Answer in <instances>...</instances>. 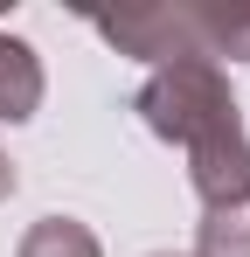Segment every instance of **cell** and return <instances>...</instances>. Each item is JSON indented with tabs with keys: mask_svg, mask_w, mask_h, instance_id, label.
Returning a JSON list of instances; mask_svg holds the SVG:
<instances>
[{
	"mask_svg": "<svg viewBox=\"0 0 250 257\" xmlns=\"http://www.w3.org/2000/svg\"><path fill=\"white\" fill-rule=\"evenodd\" d=\"M90 28L118 56L139 63H243L250 56V0H146L118 14H90Z\"/></svg>",
	"mask_w": 250,
	"mask_h": 257,
	"instance_id": "obj_1",
	"label": "cell"
},
{
	"mask_svg": "<svg viewBox=\"0 0 250 257\" xmlns=\"http://www.w3.org/2000/svg\"><path fill=\"white\" fill-rule=\"evenodd\" d=\"M139 125L181 146L188 160H215L229 146H243V111H236V90H229V70L222 63H160L139 97H132Z\"/></svg>",
	"mask_w": 250,
	"mask_h": 257,
	"instance_id": "obj_2",
	"label": "cell"
},
{
	"mask_svg": "<svg viewBox=\"0 0 250 257\" xmlns=\"http://www.w3.org/2000/svg\"><path fill=\"white\" fill-rule=\"evenodd\" d=\"M42 111V56L21 35H0V125H28Z\"/></svg>",
	"mask_w": 250,
	"mask_h": 257,
	"instance_id": "obj_3",
	"label": "cell"
},
{
	"mask_svg": "<svg viewBox=\"0 0 250 257\" xmlns=\"http://www.w3.org/2000/svg\"><path fill=\"white\" fill-rule=\"evenodd\" d=\"M14 257H104V243L77 215H42V222H28V236H21Z\"/></svg>",
	"mask_w": 250,
	"mask_h": 257,
	"instance_id": "obj_4",
	"label": "cell"
},
{
	"mask_svg": "<svg viewBox=\"0 0 250 257\" xmlns=\"http://www.w3.org/2000/svg\"><path fill=\"white\" fill-rule=\"evenodd\" d=\"M195 257H250V195L243 202H222V209H202Z\"/></svg>",
	"mask_w": 250,
	"mask_h": 257,
	"instance_id": "obj_5",
	"label": "cell"
},
{
	"mask_svg": "<svg viewBox=\"0 0 250 257\" xmlns=\"http://www.w3.org/2000/svg\"><path fill=\"white\" fill-rule=\"evenodd\" d=\"M14 195V160H7V146H0V202Z\"/></svg>",
	"mask_w": 250,
	"mask_h": 257,
	"instance_id": "obj_6",
	"label": "cell"
},
{
	"mask_svg": "<svg viewBox=\"0 0 250 257\" xmlns=\"http://www.w3.org/2000/svg\"><path fill=\"white\" fill-rule=\"evenodd\" d=\"M153 257H181V250H153Z\"/></svg>",
	"mask_w": 250,
	"mask_h": 257,
	"instance_id": "obj_7",
	"label": "cell"
}]
</instances>
